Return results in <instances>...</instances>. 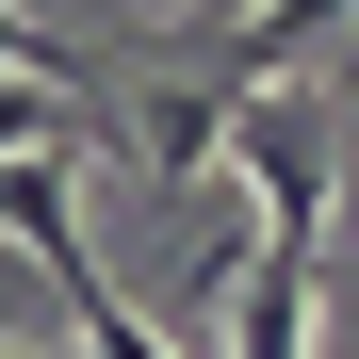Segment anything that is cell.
<instances>
[{
	"mask_svg": "<svg viewBox=\"0 0 359 359\" xmlns=\"http://www.w3.org/2000/svg\"><path fill=\"white\" fill-rule=\"evenodd\" d=\"M212 163H245V180H262V245L327 262V212H343V131H327V98H311V82H262V98H229Z\"/></svg>",
	"mask_w": 359,
	"mask_h": 359,
	"instance_id": "1",
	"label": "cell"
},
{
	"mask_svg": "<svg viewBox=\"0 0 359 359\" xmlns=\"http://www.w3.org/2000/svg\"><path fill=\"white\" fill-rule=\"evenodd\" d=\"M311 278L327 262L294 245H262V278H229V359H311Z\"/></svg>",
	"mask_w": 359,
	"mask_h": 359,
	"instance_id": "2",
	"label": "cell"
},
{
	"mask_svg": "<svg viewBox=\"0 0 359 359\" xmlns=\"http://www.w3.org/2000/svg\"><path fill=\"white\" fill-rule=\"evenodd\" d=\"M0 359H82V343H0Z\"/></svg>",
	"mask_w": 359,
	"mask_h": 359,
	"instance_id": "3",
	"label": "cell"
}]
</instances>
